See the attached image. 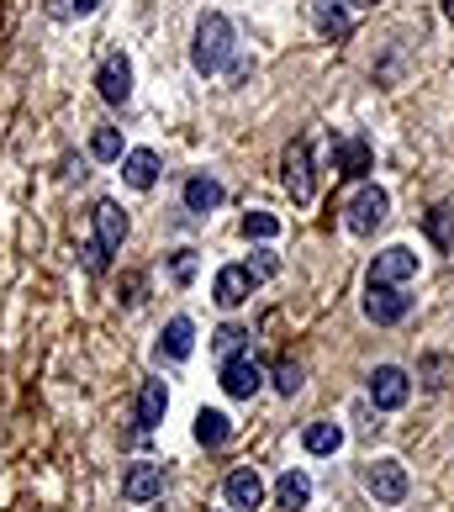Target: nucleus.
Here are the masks:
<instances>
[{
  "label": "nucleus",
  "instance_id": "29",
  "mask_svg": "<svg viewBox=\"0 0 454 512\" xmlns=\"http://www.w3.org/2000/svg\"><path fill=\"white\" fill-rule=\"evenodd\" d=\"M275 391L280 396H296L301 391V365H296V359H280V365H275Z\"/></svg>",
  "mask_w": 454,
  "mask_h": 512
},
{
  "label": "nucleus",
  "instance_id": "13",
  "mask_svg": "<svg viewBox=\"0 0 454 512\" xmlns=\"http://www.w3.org/2000/svg\"><path fill=\"white\" fill-rule=\"evenodd\" d=\"M222 502L233 507V512H254V507H264V481H259V470H254V465L233 470V476L222 481Z\"/></svg>",
  "mask_w": 454,
  "mask_h": 512
},
{
  "label": "nucleus",
  "instance_id": "33",
  "mask_svg": "<svg viewBox=\"0 0 454 512\" xmlns=\"http://www.w3.org/2000/svg\"><path fill=\"white\" fill-rule=\"evenodd\" d=\"M439 6H444V22H454V0H439Z\"/></svg>",
  "mask_w": 454,
  "mask_h": 512
},
{
  "label": "nucleus",
  "instance_id": "31",
  "mask_svg": "<svg viewBox=\"0 0 454 512\" xmlns=\"http://www.w3.org/2000/svg\"><path fill=\"white\" fill-rule=\"evenodd\" d=\"M64 11L69 16H90V11H101V0H64Z\"/></svg>",
  "mask_w": 454,
  "mask_h": 512
},
{
  "label": "nucleus",
  "instance_id": "14",
  "mask_svg": "<svg viewBox=\"0 0 454 512\" xmlns=\"http://www.w3.org/2000/svg\"><path fill=\"white\" fill-rule=\"evenodd\" d=\"M312 27L323 32L328 43H349V32H354L349 0H312Z\"/></svg>",
  "mask_w": 454,
  "mask_h": 512
},
{
  "label": "nucleus",
  "instance_id": "8",
  "mask_svg": "<svg viewBox=\"0 0 454 512\" xmlns=\"http://www.w3.org/2000/svg\"><path fill=\"white\" fill-rule=\"evenodd\" d=\"M412 275H418V254H412L407 243H391V249H381L370 264V286H407Z\"/></svg>",
  "mask_w": 454,
  "mask_h": 512
},
{
  "label": "nucleus",
  "instance_id": "30",
  "mask_svg": "<svg viewBox=\"0 0 454 512\" xmlns=\"http://www.w3.org/2000/svg\"><path fill=\"white\" fill-rule=\"evenodd\" d=\"M249 270H254L259 280H270V275L280 270V259H275V254H254V259H249Z\"/></svg>",
  "mask_w": 454,
  "mask_h": 512
},
{
  "label": "nucleus",
  "instance_id": "32",
  "mask_svg": "<svg viewBox=\"0 0 454 512\" xmlns=\"http://www.w3.org/2000/svg\"><path fill=\"white\" fill-rule=\"evenodd\" d=\"M127 307H138V301H143V275H127Z\"/></svg>",
  "mask_w": 454,
  "mask_h": 512
},
{
  "label": "nucleus",
  "instance_id": "9",
  "mask_svg": "<svg viewBox=\"0 0 454 512\" xmlns=\"http://www.w3.org/2000/svg\"><path fill=\"white\" fill-rule=\"evenodd\" d=\"M412 312V296H402V286H370L365 280V317L375 328H391V322H402Z\"/></svg>",
  "mask_w": 454,
  "mask_h": 512
},
{
  "label": "nucleus",
  "instance_id": "2",
  "mask_svg": "<svg viewBox=\"0 0 454 512\" xmlns=\"http://www.w3.org/2000/svg\"><path fill=\"white\" fill-rule=\"evenodd\" d=\"M386 217H391V196L381 191V185H359V191L349 196V206H344V227L354 238H370Z\"/></svg>",
  "mask_w": 454,
  "mask_h": 512
},
{
  "label": "nucleus",
  "instance_id": "21",
  "mask_svg": "<svg viewBox=\"0 0 454 512\" xmlns=\"http://www.w3.org/2000/svg\"><path fill=\"white\" fill-rule=\"evenodd\" d=\"M227 439H233V417L217 412V407H201L196 412V444L201 449H222Z\"/></svg>",
  "mask_w": 454,
  "mask_h": 512
},
{
  "label": "nucleus",
  "instance_id": "15",
  "mask_svg": "<svg viewBox=\"0 0 454 512\" xmlns=\"http://www.w3.org/2000/svg\"><path fill=\"white\" fill-rule=\"evenodd\" d=\"M90 222H96V238L106 243L111 254L127 243V212H122V201H111V196H101L96 201V212H90Z\"/></svg>",
  "mask_w": 454,
  "mask_h": 512
},
{
  "label": "nucleus",
  "instance_id": "28",
  "mask_svg": "<svg viewBox=\"0 0 454 512\" xmlns=\"http://www.w3.org/2000/svg\"><path fill=\"white\" fill-rule=\"evenodd\" d=\"M169 280H175V286H191V280H196V249H175V254H169Z\"/></svg>",
  "mask_w": 454,
  "mask_h": 512
},
{
  "label": "nucleus",
  "instance_id": "27",
  "mask_svg": "<svg viewBox=\"0 0 454 512\" xmlns=\"http://www.w3.org/2000/svg\"><path fill=\"white\" fill-rule=\"evenodd\" d=\"M80 264H85V275H106L111 270V249H106L101 238H90L85 249H80Z\"/></svg>",
  "mask_w": 454,
  "mask_h": 512
},
{
  "label": "nucleus",
  "instance_id": "5",
  "mask_svg": "<svg viewBox=\"0 0 454 512\" xmlns=\"http://www.w3.org/2000/svg\"><path fill=\"white\" fill-rule=\"evenodd\" d=\"M286 191H291L296 206H307L317 196V169H312V143L307 138H296L286 148Z\"/></svg>",
  "mask_w": 454,
  "mask_h": 512
},
{
  "label": "nucleus",
  "instance_id": "25",
  "mask_svg": "<svg viewBox=\"0 0 454 512\" xmlns=\"http://www.w3.org/2000/svg\"><path fill=\"white\" fill-rule=\"evenodd\" d=\"M243 349H249V328H238V322H222V328L212 333V354L233 359V354H243Z\"/></svg>",
  "mask_w": 454,
  "mask_h": 512
},
{
  "label": "nucleus",
  "instance_id": "22",
  "mask_svg": "<svg viewBox=\"0 0 454 512\" xmlns=\"http://www.w3.org/2000/svg\"><path fill=\"white\" fill-rule=\"evenodd\" d=\"M301 449L307 454H338L344 449V428L338 423H307L301 428Z\"/></svg>",
  "mask_w": 454,
  "mask_h": 512
},
{
  "label": "nucleus",
  "instance_id": "3",
  "mask_svg": "<svg viewBox=\"0 0 454 512\" xmlns=\"http://www.w3.org/2000/svg\"><path fill=\"white\" fill-rule=\"evenodd\" d=\"M365 491L375 497V507H402L407 491H412L407 465H402V460H375V465L365 470Z\"/></svg>",
  "mask_w": 454,
  "mask_h": 512
},
{
  "label": "nucleus",
  "instance_id": "11",
  "mask_svg": "<svg viewBox=\"0 0 454 512\" xmlns=\"http://www.w3.org/2000/svg\"><path fill=\"white\" fill-rule=\"evenodd\" d=\"M407 396H412V381H407L402 365H381V370L370 375V402L381 407V412H402Z\"/></svg>",
  "mask_w": 454,
  "mask_h": 512
},
{
  "label": "nucleus",
  "instance_id": "26",
  "mask_svg": "<svg viewBox=\"0 0 454 512\" xmlns=\"http://www.w3.org/2000/svg\"><path fill=\"white\" fill-rule=\"evenodd\" d=\"M243 238H254V243L280 238V217L275 212H249V217H243Z\"/></svg>",
  "mask_w": 454,
  "mask_h": 512
},
{
  "label": "nucleus",
  "instance_id": "16",
  "mask_svg": "<svg viewBox=\"0 0 454 512\" xmlns=\"http://www.w3.org/2000/svg\"><path fill=\"white\" fill-rule=\"evenodd\" d=\"M370 164H375V154H370V143H365V138H338V143H333V175L359 180Z\"/></svg>",
  "mask_w": 454,
  "mask_h": 512
},
{
  "label": "nucleus",
  "instance_id": "17",
  "mask_svg": "<svg viewBox=\"0 0 454 512\" xmlns=\"http://www.w3.org/2000/svg\"><path fill=\"white\" fill-rule=\"evenodd\" d=\"M122 180L132 185V191H154L159 185V154L154 148H132V154H122Z\"/></svg>",
  "mask_w": 454,
  "mask_h": 512
},
{
  "label": "nucleus",
  "instance_id": "19",
  "mask_svg": "<svg viewBox=\"0 0 454 512\" xmlns=\"http://www.w3.org/2000/svg\"><path fill=\"white\" fill-rule=\"evenodd\" d=\"M164 412H169V386L164 381H143L138 386V428L154 433L164 423Z\"/></svg>",
  "mask_w": 454,
  "mask_h": 512
},
{
  "label": "nucleus",
  "instance_id": "1",
  "mask_svg": "<svg viewBox=\"0 0 454 512\" xmlns=\"http://www.w3.org/2000/svg\"><path fill=\"white\" fill-rule=\"evenodd\" d=\"M233 53H238V32L222 11H201L196 22V43H191V64L196 74H222L233 69Z\"/></svg>",
  "mask_w": 454,
  "mask_h": 512
},
{
  "label": "nucleus",
  "instance_id": "12",
  "mask_svg": "<svg viewBox=\"0 0 454 512\" xmlns=\"http://www.w3.org/2000/svg\"><path fill=\"white\" fill-rule=\"evenodd\" d=\"M191 349H196V322L191 317H169L164 322V333H159V344H154V359L164 365H180V359H191Z\"/></svg>",
  "mask_w": 454,
  "mask_h": 512
},
{
  "label": "nucleus",
  "instance_id": "7",
  "mask_svg": "<svg viewBox=\"0 0 454 512\" xmlns=\"http://www.w3.org/2000/svg\"><path fill=\"white\" fill-rule=\"evenodd\" d=\"M254 286H259V275L249 270V264H222L217 280H212V301L222 312H233V307H243V301L254 296Z\"/></svg>",
  "mask_w": 454,
  "mask_h": 512
},
{
  "label": "nucleus",
  "instance_id": "23",
  "mask_svg": "<svg viewBox=\"0 0 454 512\" xmlns=\"http://www.w3.org/2000/svg\"><path fill=\"white\" fill-rule=\"evenodd\" d=\"M423 227H428V238L439 243L444 254H454V206H449V201H439V206H433V212L423 217Z\"/></svg>",
  "mask_w": 454,
  "mask_h": 512
},
{
  "label": "nucleus",
  "instance_id": "6",
  "mask_svg": "<svg viewBox=\"0 0 454 512\" xmlns=\"http://www.w3.org/2000/svg\"><path fill=\"white\" fill-rule=\"evenodd\" d=\"M122 497H127L132 507L159 502V497H164V465H154V460H132V465L122 470Z\"/></svg>",
  "mask_w": 454,
  "mask_h": 512
},
{
  "label": "nucleus",
  "instance_id": "18",
  "mask_svg": "<svg viewBox=\"0 0 454 512\" xmlns=\"http://www.w3.org/2000/svg\"><path fill=\"white\" fill-rule=\"evenodd\" d=\"M180 201H185V212H196V217L217 212V206H222V180H212V175H191V180H185V191H180Z\"/></svg>",
  "mask_w": 454,
  "mask_h": 512
},
{
  "label": "nucleus",
  "instance_id": "24",
  "mask_svg": "<svg viewBox=\"0 0 454 512\" xmlns=\"http://www.w3.org/2000/svg\"><path fill=\"white\" fill-rule=\"evenodd\" d=\"M90 159L122 164V132L117 127H96V132H90Z\"/></svg>",
  "mask_w": 454,
  "mask_h": 512
},
{
  "label": "nucleus",
  "instance_id": "34",
  "mask_svg": "<svg viewBox=\"0 0 454 512\" xmlns=\"http://www.w3.org/2000/svg\"><path fill=\"white\" fill-rule=\"evenodd\" d=\"M349 6H381V0H349Z\"/></svg>",
  "mask_w": 454,
  "mask_h": 512
},
{
  "label": "nucleus",
  "instance_id": "20",
  "mask_svg": "<svg viewBox=\"0 0 454 512\" xmlns=\"http://www.w3.org/2000/svg\"><path fill=\"white\" fill-rule=\"evenodd\" d=\"M312 502V476L307 470H286V476L275 481V507L280 512H301Z\"/></svg>",
  "mask_w": 454,
  "mask_h": 512
},
{
  "label": "nucleus",
  "instance_id": "4",
  "mask_svg": "<svg viewBox=\"0 0 454 512\" xmlns=\"http://www.w3.org/2000/svg\"><path fill=\"white\" fill-rule=\"evenodd\" d=\"M259 386H264V365L243 349V354H233V359H222V391L233 396V402H249V396H259Z\"/></svg>",
  "mask_w": 454,
  "mask_h": 512
},
{
  "label": "nucleus",
  "instance_id": "10",
  "mask_svg": "<svg viewBox=\"0 0 454 512\" xmlns=\"http://www.w3.org/2000/svg\"><path fill=\"white\" fill-rule=\"evenodd\" d=\"M96 90L106 106H127V96H132V59L127 53H106L96 69Z\"/></svg>",
  "mask_w": 454,
  "mask_h": 512
}]
</instances>
